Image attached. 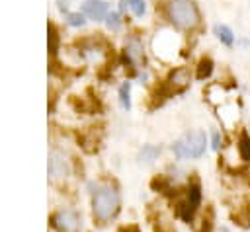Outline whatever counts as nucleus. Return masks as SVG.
<instances>
[{"instance_id": "nucleus-19", "label": "nucleus", "mask_w": 250, "mask_h": 232, "mask_svg": "<svg viewBox=\"0 0 250 232\" xmlns=\"http://www.w3.org/2000/svg\"><path fill=\"white\" fill-rule=\"evenodd\" d=\"M57 6H59L61 12H66L68 6H70V0H57Z\"/></svg>"}, {"instance_id": "nucleus-11", "label": "nucleus", "mask_w": 250, "mask_h": 232, "mask_svg": "<svg viewBox=\"0 0 250 232\" xmlns=\"http://www.w3.org/2000/svg\"><path fill=\"white\" fill-rule=\"evenodd\" d=\"M211 72H213V60H211L209 57L199 58V62H197V72H195L197 80H205V78H209Z\"/></svg>"}, {"instance_id": "nucleus-4", "label": "nucleus", "mask_w": 250, "mask_h": 232, "mask_svg": "<svg viewBox=\"0 0 250 232\" xmlns=\"http://www.w3.org/2000/svg\"><path fill=\"white\" fill-rule=\"evenodd\" d=\"M51 224L57 232H78L80 228V216L76 211H70V209H62V211H57L53 216H51Z\"/></svg>"}, {"instance_id": "nucleus-9", "label": "nucleus", "mask_w": 250, "mask_h": 232, "mask_svg": "<svg viewBox=\"0 0 250 232\" xmlns=\"http://www.w3.org/2000/svg\"><path fill=\"white\" fill-rule=\"evenodd\" d=\"M119 10H121V12L131 10L133 16L141 18V16L146 12V6H145V0H119Z\"/></svg>"}, {"instance_id": "nucleus-14", "label": "nucleus", "mask_w": 250, "mask_h": 232, "mask_svg": "<svg viewBox=\"0 0 250 232\" xmlns=\"http://www.w3.org/2000/svg\"><path fill=\"white\" fill-rule=\"evenodd\" d=\"M236 146H238V154H240V158H242L244 162H250V136H248L246 133H242V135L238 136Z\"/></svg>"}, {"instance_id": "nucleus-6", "label": "nucleus", "mask_w": 250, "mask_h": 232, "mask_svg": "<svg viewBox=\"0 0 250 232\" xmlns=\"http://www.w3.org/2000/svg\"><path fill=\"white\" fill-rule=\"evenodd\" d=\"M47 172L53 179H62L68 174V160L61 150H51L49 154V164H47Z\"/></svg>"}, {"instance_id": "nucleus-2", "label": "nucleus", "mask_w": 250, "mask_h": 232, "mask_svg": "<svg viewBox=\"0 0 250 232\" xmlns=\"http://www.w3.org/2000/svg\"><path fill=\"white\" fill-rule=\"evenodd\" d=\"M166 18L180 29H193L201 21L199 10L193 0H168Z\"/></svg>"}, {"instance_id": "nucleus-15", "label": "nucleus", "mask_w": 250, "mask_h": 232, "mask_svg": "<svg viewBox=\"0 0 250 232\" xmlns=\"http://www.w3.org/2000/svg\"><path fill=\"white\" fill-rule=\"evenodd\" d=\"M119 103L123 109H131V82H123L119 86Z\"/></svg>"}, {"instance_id": "nucleus-7", "label": "nucleus", "mask_w": 250, "mask_h": 232, "mask_svg": "<svg viewBox=\"0 0 250 232\" xmlns=\"http://www.w3.org/2000/svg\"><path fill=\"white\" fill-rule=\"evenodd\" d=\"M82 14L88 16L90 19H96V21H102L107 18L109 14V4L105 0H86L82 4Z\"/></svg>"}, {"instance_id": "nucleus-18", "label": "nucleus", "mask_w": 250, "mask_h": 232, "mask_svg": "<svg viewBox=\"0 0 250 232\" xmlns=\"http://www.w3.org/2000/svg\"><path fill=\"white\" fill-rule=\"evenodd\" d=\"M221 142H223L221 133L219 131H213V135H211V148L213 150H221Z\"/></svg>"}, {"instance_id": "nucleus-3", "label": "nucleus", "mask_w": 250, "mask_h": 232, "mask_svg": "<svg viewBox=\"0 0 250 232\" xmlns=\"http://www.w3.org/2000/svg\"><path fill=\"white\" fill-rule=\"evenodd\" d=\"M207 148V136L203 131H191L172 144L176 158H201Z\"/></svg>"}, {"instance_id": "nucleus-10", "label": "nucleus", "mask_w": 250, "mask_h": 232, "mask_svg": "<svg viewBox=\"0 0 250 232\" xmlns=\"http://www.w3.org/2000/svg\"><path fill=\"white\" fill-rule=\"evenodd\" d=\"M213 31H215L217 39H219L223 45L230 47V45L234 43V33H232V29H230L229 25H225V23H217V25L213 27Z\"/></svg>"}, {"instance_id": "nucleus-12", "label": "nucleus", "mask_w": 250, "mask_h": 232, "mask_svg": "<svg viewBox=\"0 0 250 232\" xmlns=\"http://www.w3.org/2000/svg\"><path fill=\"white\" fill-rule=\"evenodd\" d=\"M47 45H49V55H57L59 51V33L53 23H47Z\"/></svg>"}, {"instance_id": "nucleus-1", "label": "nucleus", "mask_w": 250, "mask_h": 232, "mask_svg": "<svg viewBox=\"0 0 250 232\" xmlns=\"http://www.w3.org/2000/svg\"><path fill=\"white\" fill-rule=\"evenodd\" d=\"M119 205H121V197L113 185H98L96 191H92V213L96 220L100 222L111 220L119 213Z\"/></svg>"}, {"instance_id": "nucleus-8", "label": "nucleus", "mask_w": 250, "mask_h": 232, "mask_svg": "<svg viewBox=\"0 0 250 232\" xmlns=\"http://www.w3.org/2000/svg\"><path fill=\"white\" fill-rule=\"evenodd\" d=\"M123 57H125V62H129V64H141V62L145 60V55H143V43L139 41V37H135V35L127 37Z\"/></svg>"}, {"instance_id": "nucleus-5", "label": "nucleus", "mask_w": 250, "mask_h": 232, "mask_svg": "<svg viewBox=\"0 0 250 232\" xmlns=\"http://www.w3.org/2000/svg\"><path fill=\"white\" fill-rule=\"evenodd\" d=\"M188 86H189V72H188V68H184V66L174 68V70L170 72L168 80L164 82V88H166V92H168L170 96L184 92Z\"/></svg>"}, {"instance_id": "nucleus-13", "label": "nucleus", "mask_w": 250, "mask_h": 232, "mask_svg": "<svg viewBox=\"0 0 250 232\" xmlns=\"http://www.w3.org/2000/svg\"><path fill=\"white\" fill-rule=\"evenodd\" d=\"M160 154V146H154V144H145L143 150L139 152V160L145 162V164H150L152 160H156V156Z\"/></svg>"}, {"instance_id": "nucleus-17", "label": "nucleus", "mask_w": 250, "mask_h": 232, "mask_svg": "<svg viewBox=\"0 0 250 232\" xmlns=\"http://www.w3.org/2000/svg\"><path fill=\"white\" fill-rule=\"evenodd\" d=\"M105 25L109 27V29H119V25H121V18H119V14L117 12H109L107 14V18H105Z\"/></svg>"}, {"instance_id": "nucleus-16", "label": "nucleus", "mask_w": 250, "mask_h": 232, "mask_svg": "<svg viewBox=\"0 0 250 232\" xmlns=\"http://www.w3.org/2000/svg\"><path fill=\"white\" fill-rule=\"evenodd\" d=\"M66 23H68L70 27H82V25L86 23L84 14H82V12H68V14H66Z\"/></svg>"}]
</instances>
